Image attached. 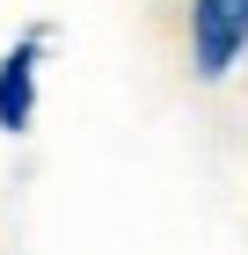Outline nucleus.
<instances>
[{
    "label": "nucleus",
    "mask_w": 248,
    "mask_h": 255,
    "mask_svg": "<svg viewBox=\"0 0 248 255\" xmlns=\"http://www.w3.org/2000/svg\"><path fill=\"white\" fill-rule=\"evenodd\" d=\"M44 44H51V29H22L7 44V59H0V131L7 138H22L37 124V59H44Z\"/></svg>",
    "instance_id": "obj_2"
},
{
    "label": "nucleus",
    "mask_w": 248,
    "mask_h": 255,
    "mask_svg": "<svg viewBox=\"0 0 248 255\" xmlns=\"http://www.w3.org/2000/svg\"><path fill=\"white\" fill-rule=\"evenodd\" d=\"M248 51V0H190V59L205 80H227Z\"/></svg>",
    "instance_id": "obj_1"
}]
</instances>
